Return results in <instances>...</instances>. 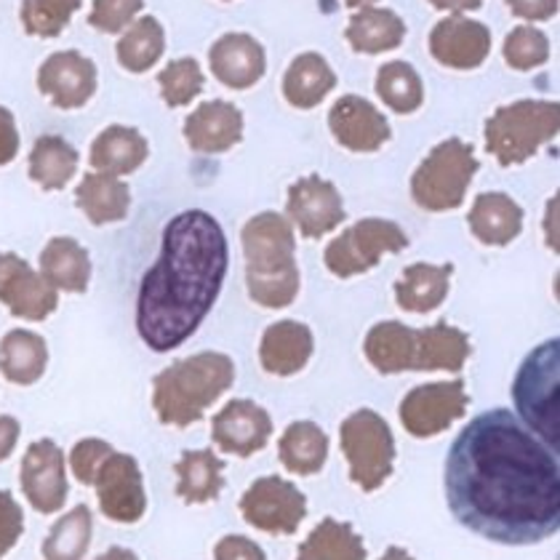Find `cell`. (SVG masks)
Segmentation results:
<instances>
[{"label": "cell", "instance_id": "29", "mask_svg": "<svg viewBox=\"0 0 560 560\" xmlns=\"http://www.w3.org/2000/svg\"><path fill=\"white\" fill-rule=\"evenodd\" d=\"M337 86L331 65L320 54H300L283 75V96L296 109H313Z\"/></svg>", "mask_w": 560, "mask_h": 560}, {"label": "cell", "instance_id": "26", "mask_svg": "<svg viewBox=\"0 0 560 560\" xmlns=\"http://www.w3.org/2000/svg\"><path fill=\"white\" fill-rule=\"evenodd\" d=\"M40 276L67 294H83L91 280L89 252L75 237H51L40 252Z\"/></svg>", "mask_w": 560, "mask_h": 560}, {"label": "cell", "instance_id": "34", "mask_svg": "<svg viewBox=\"0 0 560 560\" xmlns=\"http://www.w3.org/2000/svg\"><path fill=\"white\" fill-rule=\"evenodd\" d=\"M280 462L294 475H315L324 470L328 438L315 422H294L280 438Z\"/></svg>", "mask_w": 560, "mask_h": 560}, {"label": "cell", "instance_id": "28", "mask_svg": "<svg viewBox=\"0 0 560 560\" xmlns=\"http://www.w3.org/2000/svg\"><path fill=\"white\" fill-rule=\"evenodd\" d=\"M363 352L380 374L417 371V331L398 320L376 324L369 331Z\"/></svg>", "mask_w": 560, "mask_h": 560}, {"label": "cell", "instance_id": "40", "mask_svg": "<svg viewBox=\"0 0 560 560\" xmlns=\"http://www.w3.org/2000/svg\"><path fill=\"white\" fill-rule=\"evenodd\" d=\"M83 0H22V24L35 38H57Z\"/></svg>", "mask_w": 560, "mask_h": 560}, {"label": "cell", "instance_id": "47", "mask_svg": "<svg viewBox=\"0 0 560 560\" xmlns=\"http://www.w3.org/2000/svg\"><path fill=\"white\" fill-rule=\"evenodd\" d=\"M515 16L528 22H547L558 14V0H504Z\"/></svg>", "mask_w": 560, "mask_h": 560}, {"label": "cell", "instance_id": "15", "mask_svg": "<svg viewBox=\"0 0 560 560\" xmlns=\"http://www.w3.org/2000/svg\"><path fill=\"white\" fill-rule=\"evenodd\" d=\"M38 91L59 109L83 107L96 94V65L81 51H57L40 65Z\"/></svg>", "mask_w": 560, "mask_h": 560}, {"label": "cell", "instance_id": "48", "mask_svg": "<svg viewBox=\"0 0 560 560\" xmlns=\"http://www.w3.org/2000/svg\"><path fill=\"white\" fill-rule=\"evenodd\" d=\"M20 152V131H16L14 115L0 107V166H9Z\"/></svg>", "mask_w": 560, "mask_h": 560}, {"label": "cell", "instance_id": "37", "mask_svg": "<svg viewBox=\"0 0 560 560\" xmlns=\"http://www.w3.org/2000/svg\"><path fill=\"white\" fill-rule=\"evenodd\" d=\"M166 51V33L155 16H139L118 40V62L129 72H148Z\"/></svg>", "mask_w": 560, "mask_h": 560}, {"label": "cell", "instance_id": "49", "mask_svg": "<svg viewBox=\"0 0 560 560\" xmlns=\"http://www.w3.org/2000/svg\"><path fill=\"white\" fill-rule=\"evenodd\" d=\"M20 422L14 417H0V462L9 459L14 454L16 441H20Z\"/></svg>", "mask_w": 560, "mask_h": 560}, {"label": "cell", "instance_id": "9", "mask_svg": "<svg viewBox=\"0 0 560 560\" xmlns=\"http://www.w3.org/2000/svg\"><path fill=\"white\" fill-rule=\"evenodd\" d=\"M409 246L404 230L389 219H361L328 243L324 261L337 278L363 276L374 270L385 254H398Z\"/></svg>", "mask_w": 560, "mask_h": 560}, {"label": "cell", "instance_id": "7", "mask_svg": "<svg viewBox=\"0 0 560 560\" xmlns=\"http://www.w3.org/2000/svg\"><path fill=\"white\" fill-rule=\"evenodd\" d=\"M478 174V158L472 144L446 139L435 144L411 176V195L424 211H454L465 200L472 176Z\"/></svg>", "mask_w": 560, "mask_h": 560}, {"label": "cell", "instance_id": "13", "mask_svg": "<svg viewBox=\"0 0 560 560\" xmlns=\"http://www.w3.org/2000/svg\"><path fill=\"white\" fill-rule=\"evenodd\" d=\"M0 302L11 310L14 318L38 324L57 310L59 294L22 257L0 252Z\"/></svg>", "mask_w": 560, "mask_h": 560}, {"label": "cell", "instance_id": "45", "mask_svg": "<svg viewBox=\"0 0 560 560\" xmlns=\"http://www.w3.org/2000/svg\"><path fill=\"white\" fill-rule=\"evenodd\" d=\"M22 521V508L16 499L9 491H0V556H5L16 545L24 526Z\"/></svg>", "mask_w": 560, "mask_h": 560}, {"label": "cell", "instance_id": "38", "mask_svg": "<svg viewBox=\"0 0 560 560\" xmlns=\"http://www.w3.org/2000/svg\"><path fill=\"white\" fill-rule=\"evenodd\" d=\"M376 96L395 113H417L424 102L422 78L409 62L382 65L380 72H376Z\"/></svg>", "mask_w": 560, "mask_h": 560}, {"label": "cell", "instance_id": "20", "mask_svg": "<svg viewBox=\"0 0 560 560\" xmlns=\"http://www.w3.org/2000/svg\"><path fill=\"white\" fill-rule=\"evenodd\" d=\"M209 65L219 83L243 91L257 86L267 70L265 48L246 33H228L209 48Z\"/></svg>", "mask_w": 560, "mask_h": 560}, {"label": "cell", "instance_id": "19", "mask_svg": "<svg viewBox=\"0 0 560 560\" xmlns=\"http://www.w3.org/2000/svg\"><path fill=\"white\" fill-rule=\"evenodd\" d=\"M211 435L222 452L252 456L261 452L272 435V419L254 400H230L214 417Z\"/></svg>", "mask_w": 560, "mask_h": 560}, {"label": "cell", "instance_id": "23", "mask_svg": "<svg viewBox=\"0 0 560 560\" xmlns=\"http://www.w3.org/2000/svg\"><path fill=\"white\" fill-rule=\"evenodd\" d=\"M472 235L486 246H508L523 230V209L504 192H480L470 217Z\"/></svg>", "mask_w": 560, "mask_h": 560}, {"label": "cell", "instance_id": "4", "mask_svg": "<svg viewBox=\"0 0 560 560\" xmlns=\"http://www.w3.org/2000/svg\"><path fill=\"white\" fill-rule=\"evenodd\" d=\"M235 382V366L222 352H198L176 361L152 382V406L158 419L172 428H190L203 419Z\"/></svg>", "mask_w": 560, "mask_h": 560}, {"label": "cell", "instance_id": "18", "mask_svg": "<svg viewBox=\"0 0 560 560\" xmlns=\"http://www.w3.org/2000/svg\"><path fill=\"white\" fill-rule=\"evenodd\" d=\"M328 129L334 139L352 152H376L389 142L393 131L385 115L369 100L347 94L328 113Z\"/></svg>", "mask_w": 560, "mask_h": 560}, {"label": "cell", "instance_id": "41", "mask_svg": "<svg viewBox=\"0 0 560 560\" xmlns=\"http://www.w3.org/2000/svg\"><path fill=\"white\" fill-rule=\"evenodd\" d=\"M158 83H161V94L163 102L168 107H185L190 105L192 100H198L200 91H203V70L195 59L185 57V59H174L161 70L158 75Z\"/></svg>", "mask_w": 560, "mask_h": 560}, {"label": "cell", "instance_id": "22", "mask_svg": "<svg viewBox=\"0 0 560 560\" xmlns=\"http://www.w3.org/2000/svg\"><path fill=\"white\" fill-rule=\"evenodd\" d=\"M313 358V331L296 320H280L261 337V369L276 376H294Z\"/></svg>", "mask_w": 560, "mask_h": 560}, {"label": "cell", "instance_id": "50", "mask_svg": "<svg viewBox=\"0 0 560 560\" xmlns=\"http://www.w3.org/2000/svg\"><path fill=\"white\" fill-rule=\"evenodd\" d=\"M438 11H452V14H462V11H478L483 0H430Z\"/></svg>", "mask_w": 560, "mask_h": 560}, {"label": "cell", "instance_id": "44", "mask_svg": "<svg viewBox=\"0 0 560 560\" xmlns=\"http://www.w3.org/2000/svg\"><path fill=\"white\" fill-rule=\"evenodd\" d=\"M109 454H113V446L105 441H96V438H86V441L75 443V448H72L70 454L72 475H75L83 486H91L94 483L96 470H100V465Z\"/></svg>", "mask_w": 560, "mask_h": 560}, {"label": "cell", "instance_id": "3", "mask_svg": "<svg viewBox=\"0 0 560 560\" xmlns=\"http://www.w3.org/2000/svg\"><path fill=\"white\" fill-rule=\"evenodd\" d=\"M248 296L267 310H283L300 294L294 230L285 217L265 211L243 228Z\"/></svg>", "mask_w": 560, "mask_h": 560}, {"label": "cell", "instance_id": "35", "mask_svg": "<svg viewBox=\"0 0 560 560\" xmlns=\"http://www.w3.org/2000/svg\"><path fill=\"white\" fill-rule=\"evenodd\" d=\"M78 172V150L62 137H40L30 152V179L44 190H62Z\"/></svg>", "mask_w": 560, "mask_h": 560}, {"label": "cell", "instance_id": "1", "mask_svg": "<svg viewBox=\"0 0 560 560\" xmlns=\"http://www.w3.org/2000/svg\"><path fill=\"white\" fill-rule=\"evenodd\" d=\"M456 521L497 545H539L560 528V467L513 411L491 409L456 435L446 456Z\"/></svg>", "mask_w": 560, "mask_h": 560}, {"label": "cell", "instance_id": "39", "mask_svg": "<svg viewBox=\"0 0 560 560\" xmlns=\"http://www.w3.org/2000/svg\"><path fill=\"white\" fill-rule=\"evenodd\" d=\"M91 541V510L78 504L48 534L44 545L46 560H81Z\"/></svg>", "mask_w": 560, "mask_h": 560}, {"label": "cell", "instance_id": "32", "mask_svg": "<svg viewBox=\"0 0 560 560\" xmlns=\"http://www.w3.org/2000/svg\"><path fill=\"white\" fill-rule=\"evenodd\" d=\"M174 472L179 478L176 494L185 499L187 504L214 502L224 486V462L209 448L182 454V459L174 465Z\"/></svg>", "mask_w": 560, "mask_h": 560}, {"label": "cell", "instance_id": "6", "mask_svg": "<svg viewBox=\"0 0 560 560\" xmlns=\"http://www.w3.org/2000/svg\"><path fill=\"white\" fill-rule=\"evenodd\" d=\"M558 358H560V342L550 339V342L539 345L532 355L523 361L517 369L513 382V398L515 411L521 413L523 424L541 438L550 452L558 454L560 443V404H558Z\"/></svg>", "mask_w": 560, "mask_h": 560}, {"label": "cell", "instance_id": "24", "mask_svg": "<svg viewBox=\"0 0 560 560\" xmlns=\"http://www.w3.org/2000/svg\"><path fill=\"white\" fill-rule=\"evenodd\" d=\"M150 155L148 139L129 126H109L91 144V166L109 176L133 174Z\"/></svg>", "mask_w": 560, "mask_h": 560}, {"label": "cell", "instance_id": "5", "mask_svg": "<svg viewBox=\"0 0 560 560\" xmlns=\"http://www.w3.org/2000/svg\"><path fill=\"white\" fill-rule=\"evenodd\" d=\"M560 105L558 102L521 100L499 107L486 120V150L497 158L499 166H521L541 144L558 137Z\"/></svg>", "mask_w": 560, "mask_h": 560}, {"label": "cell", "instance_id": "53", "mask_svg": "<svg viewBox=\"0 0 560 560\" xmlns=\"http://www.w3.org/2000/svg\"><path fill=\"white\" fill-rule=\"evenodd\" d=\"M376 0H345V5L347 9H369V5H374Z\"/></svg>", "mask_w": 560, "mask_h": 560}, {"label": "cell", "instance_id": "46", "mask_svg": "<svg viewBox=\"0 0 560 560\" xmlns=\"http://www.w3.org/2000/svg\"><path fill=\"white\" fill-rule=\"evenodd\" d=\"M217 560H267L259 545L246 537H224L214 550Z\"/></svg>", "mask_w": 560, "mask_h": 560}, {"label": "cell", "instance_id": "2", "mask_svg": "<svg viewBox=\"0 0 560 560\" xmlns=\"http://www.w3.org/2000/svg\"><path fill=\"white\" fill-rule=\"evenodd\" d=\"M228 276V237L200 209L176 214L161 237V257L144 272L137 331L152 352H172L198 331Z\"/></svg>", "mask_w": 560, "mask_h": 560}, {"label": "cell", "instance_id": "16", "mask_svg": "<svg viewBox=\"0 0 560 560\" xmlns=\"http://www.w3.org/2000/svg\"><path fill=\"white\" fill-rule=\"evenodd\" d=\"M22 491L38 513H57L67 499L65 454L54 441H35L22 459Z\"/></svg>", "mask_w": 560, "mask_h": 560}, {"label": "cell", "instance_id": "43", "mask_svg": "<svg viewBox=\"0 0 560 560\" xmlns=\"http://www.w3.org/2000/svg\"><path fill=\"white\" fill-rule=\"evenodd\" d=\"M144 9V0H94L89 14V24L100 33L115 35L124 33Z\"/></svg>", "mask_w": 560, "mask_h": 560}, {"label": "cell", "instance_id": "31", "mask_svg": "<svg viewBox=\"0 0 560 560\" xmlns=\"http://www.w3.org/2000/svg\"><path fill=\"white\" fill-rule=\"evenodd\" d=\"M48 366L46 339L35 331L14 328L0 339V371L14 385H35Z\"/></svg>", "mask_w": 560, "mask_h": 560}, {"label": "cell", "instance_id": "25", "mask_svg": "<svg viewBox=\"0 0 560 560\" xmlns=\"http://www.w3.org/2000/svg\"><path fill=\"white\" fill-rule=\"evenodd\" d=\"M454 265H417L406 267L395 283V302L406 313H432L448 296Z\"/></svg>", "mask_w": 560, "mask_h": 560}, {"label": "cell", "instance_id": "10", "mask_svg": "<svg viewBox=\"0 0 560 560\" xmlns=\"http://www.w3.org/2000/svg\"><path fill=\"white\" fill-rule=\"evenodd\" d=\"M246 523L267 534H294L307 515V499L289 480L267 475L254 480L241 499Z\"/></svg>", "mask_w": 560, "mask_h": 560}, {"label": "cell", "instance_id": "12", "mask_svg": "<svg viewBox=\"0 0 560 560\" xmlns=\"http://www.w3.org/2000/svg\"><path fill=\"white\" fill-rule=\"evenodd\" d=\"M96 494H100V508L109 521L137 523L148 508L144 497L142 470L137 459L129 454H109L94 475Z\"/></svg>", "mask_w": 560, "mask_h": 560}, {"label": "cell", "instance_id": "8", "mask_svg": "<svg viewBox=\"0 0 560 560\" xmlns=\"http://www.w3.org/2000/svg\"><path fill=\"white\" fill-rule=\"evenodd\" d=\"M342 452L350 462L352 483L376 491L393 475L395 441L389 424L376 411L361 409L342 422Z\"/></svg>", "mask_w": 560, "mask_h": 560}, {"label": "cell", "instance_id": "14", "mask_svg": "<svg viewBox=\"0 0 560 560\" xmlns=\"http://www.w3.org/2000/svg\"><path fill=\"white\" fill-rule=\"evenodd\" d=\"M289 209L291 222L300 228L304 237H324L345 222L342 195L324 176H304L296 185L289 187Z\"/></svg>", "mask_w": 560, "mask_h": 560}, {"label": "cell", "instance_id": "33", "mask_svg": "<svg viewBox=\"0 0 560 560\" xmlns=\"http://www.w3.org/2000/svg\"><path fill=\"white\" fill-rule=\"evenodd\" d=\"M470 358V339L465 331L435 324L417 331V371H462Z\"/></svg>", "mask_w": 560, "mask_h": 560}, {"label": "cell", "instance_id": "21", "mask_svg": "<svg viewBox=\"0 0 560 560\" xmlns=\"http://www.w3.org/2000/svg\"><path fill=\"white\" fill-rule=\"evenodd\" d=\"M185 139L190 150L203 155L233 150L243 139V113L233 102H203L187 115Z\"/></svg>", "mask_w": 560, "mask_h": 560}, {"label": "cell", "instance_id": "42", "mask_svg": "<svg viewBox=\"0 0 560 560\" xmlns=\"http://www.w3.org/2000/svg\"><path fill=\"white\" fill-rule=\"evenodd\" d=\"M550 59V40L532 24H521L504 40V62L517 72L534 70Z\"/></svg>", "mask_w": 560, "mask_h": 560}, {"label": "cell", "instance_id": "51", "mask_svg": "<svg viewBox=\"0 0 560 560\" xmlns=\"http://www.w3.org/2000/svg\"><path fill=\"white\" fill-rule=\"evenodd\" d=\"M100 560H137V556L129 550H120V547H113V550H107Z\"/></svg>", "mask_w": 560, "mask_h": 560}, {"label": "cell", "instance_id": "27", "mask_svg": "<svg viewBox=\"0 0 560 560\" xmlns=\"http://www.w3.org/2000/svg\"><path fill=\"white\" fill-rule=\"evenodd\" d=\"M75 203L83 214L89 217L91 224L124 222L131 209V190L126 182L109 174H86L75 190Z\"/></svg>", "mask_w": 560, "mask_h": 560}, {"label": "cell", "instance_id": "30", "mask_svg": "<svg viewBox=\"0 0 560 560\" xmlns=\"http://www.w3.org/2000/svg\"><path fill=\"white\" fill-rule=\"evenodd\" d=\"M347 44L358 54H385L404 44L406 22L389 9H358L345 30Z\"/></svg>", "mask_w": 560, "mask_h": 560}, {"label": "cell", "instance_id": "52", "mask_svg": "<svg viewBox=\"0 0 560 560\" xmlns=\"http://www.w3.org/2000/svg\"><path fill=\"white\" fill-rule=\"evenodd\" d=\"M380 560H413V558L406 550H400V547H389V550Z\"/></svg>", "mask_w": 560, "mask_h": 560}, {"label": "cell", "instance_id": "11", "mask_svg": "<svg viewBox=\"0 0 560 560\" xmlns=\"http://www.w3.org/2000/svg\"><path fill=\"white\" fill-rule=\"evenodd\" d=\"M467 398L465 382H432V385L413 387L400 404V422L413 438H432L448 430L456 419L465 417Z\"/></svg>", "mask_w": 560, "mask_h": 560}, {"label": "cell", "instance_id": "17", "mask_svg": "<svg viewBox=\"0 0 560 560\" xmlns=\"http://www.w3.org/2000/svg\"><path fill=\"white\" fill-rule=\"evenodd\" d=\"M491 33L483 22L467 16H446L432 27L430 54L452 70H475L489 59Z\"/></svg>", "mask_w": 560, "mask_h": 560}, {"label": "cell", "instance_id": "36", "mask_svg": "<svg viewBox=\"0 0 560 560\" xmlns=\"http://www.w3.org/2000/svg\"><path fill=\"white\" fill-rule=\"evenodd\" d=\"M296 560H366V547L350 523L326 517L302 541Z\"/></svg>", "mask_w": 560, "mask_h": 560}]
</instances>
